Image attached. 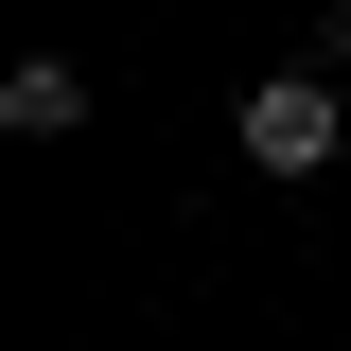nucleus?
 <instances>
[{"label":"nucleus","mask_w":351,"mask_h":351,"mask_svg":"<svg viewBox=\"0 0 351 351\" xmlns=\"http://www.w3.org/2000/svg\"><path fill=\"white\" fill-rule=\"evenodd\" d=\"M246 176H334L351 158V106H334V71H246Z\"/></svg>","instance_id":"obj_1"},{"label":"nucleus","mask_w":351,"mask_h":351,"mask_svg":"<svg viewBox=\"0 0 351 351\" xmlns=\"http://www.w3.org/2000/svg\"><path fill=\"white\" fill-rule=\"evenodd\" d=\"M88 123V71L71 53H18V71H0V141H71Z\"/></svg>","instance_id":"obj_2"},{"label":"nucleus","mask_w":351,"mask_h":351,"mask_svg":"<svg viewBox=\"0 0 351 351\" xmlns=\"http://www.w3.org/2000/svg\"><path fill=\"white\" fill-rule=\"evenodd\" d=\"M334 106H351V53H334Z\"/></svg>","instance_id":"obj_3"}]
</instances>
